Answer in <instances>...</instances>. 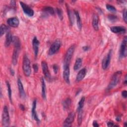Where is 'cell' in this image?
Here are the masks:
<instances>
[{
	"label": "cell",
	"instance_id": "cell-1",
	"mask_svg": "<svg viewBox=\"0 0 127 127\" xmlns=\"http://www.w3.org/2000/svg\"><path fill=\"white\" fill-rule=\"evenodd\" d=\"M122 74L121 71H117L113 74L109 84L107 87V90H110L117 86L121 79Z\"/></svg>",
	"mask_w": 127,
	"mask_h": 127
},
{
	"label": "cell",
	"instance_id": "cell-2",
	"mask_svg": "<svg viewBox=\"0 0 127 127\" xmlns=\"http://www.w3.org/2000/svg\"><path fill=\"white\" fill-rule=\"evenodd\" d=\"M22 69L23 73L26 76H30L31 73L30 61L26 54L24 55L23 58Z\"/></svg>",
	"mask_w": 127,
	"mask_h": 127
},
{
	"label": "cell",
	"instance_id": "cell-3",
	"mask_svg": "<svg viewBox=\"0 0 127 127\" xmlns=\"http://www.w3.org/2000/svg\"><path fill=\"white\" fill-rule=\"evenodd\" d=\"M75 46L74 45L71 46L66 51L64 59L63 66H69V64L75 50Z\"/></svg>",
	"mask_w": 127,
	"mask_h": 127
},
{
	"label": "cell",
	"instance_id": "cell-4",
	"mask_svg": "<svg viewBox=\"0 0 127 127\" xmlns=\"http://www.w3.org/2000/svg\"><path fill=\"white\" fill-rule=\"evenodd\" d=\"M61 45L62 41L60 39H57L55 40L54 42L52 44L49 49L48 55L51 56L57 53L60 50Z\"/></svg>",
	"mask_w": 127,
	"mask_h": 127
},
{
	"label": "cell",
	"instance_id": "cell-5",
	"mask_svg": "<svg viewBox=\"0 0 127 127\" xmlns=\"http://www.w3.org/2000/svg\"><path fill=\"white\" fill-rule=\"evenodd\" d=\"M2 125L3 127H9L10 125V117L8 110L6 106H4L3 108L2 113Z\"/></svg>",
	"mask_w": 127,
	"mask_h": 127
},
{
	"label": "cell",
	"instance_id": "cell-6",
	"mask_svg": "<svg viewBox=\"0 0 127 127\" xmlns=\"http://www.w3.org/2000/svg\"><path fill=\"white\" fill-rule=\"evenodd\" d=\"M127 38L125 36L121 44L120 51H119V56L120 58H125L127 55Z\"/></svg>",
	"mask_w": 127,
	"mask_h": 127
},
{
	"label": "cell",
	"instance_id": "cell-7",
	"mask_svg": "<svg viewBox=\"0 0 127 127\" xmlns=\"http://www.w3.org/2000/svg\"><path fill=\"white\" fill-rule=\"evenodd\" d=\"M41 66H42V69L43 71V73L44 75L45 78L47 81H50L51 79V75L47 64V63L46 61H43L41 62Z\"/></svg>",
	"mask_w": 127,
	"mask_h": 127
},
{
	"label": "cell",
	"instance_id": "cell-8",
	"mask_svg": "<svg viewBox=\"0 0 127 127\" xmlns=\"http://www.w3.org/2000/svg\"><path fill=\"white\" fill-rule=\"evenodd\" d=\"M19 3L22 7L23 12L26 15H27L29 17H32L34 15V10L29 5H28L25 3L21 1H19Z\"/></svg>",
	"mask_w": 127,
	"mask_h": 127
},
{
	"label": "cell",
	"instance_id": "cell-9",
	"mask_svg": "<svg viewBox=\"0 0 127 127\" xmlns=\"http://www.w3.org/2000/svg\"><path fill=\"white\" fill-rule=\"evenodd\" d=\"M112 50H110L107 55L103 59L102 61V67L103 69H106L109 66L112 57Z\"/></svg>",
	"mask_w": 127,
	"mask_h": 127
},
{
	"label": "cell",
	"instance_id": "cell-10",
	"mask_svg": "<svg viewBox=\"0 0 127 127\" xmlns=\"http://www.w3.org/2000/svg\"><path fill=\"white\" fill-rule=\"evenodd\" d=\"M75 118V113L73 112L69 113L64 122L63 126L64 127H70L73 122Z\"/></svg>",
	"mask_w": 127,
	"mask_h": 127
},
{
	"label": "cell",
	"instance_id": "cell-11",
	"mask_svg": "<svg viewBox=\"0 0 127 127\" xmlns=\"http://www.w3.org/2000/svg\"><path fill=\"white\" fill-rule=\"evenodd\" d=\"M21 46H14V50L12 54V63L13 65H15L18 61V58L19 53V51L20 50Z\"/></svg>",
	"mask_w": 127,
	"mask_h": 127
},
{
	"label": "cell",
	"instance_id": "cell-12",
	"mask_svg": "<svg viewBox=\"0 0 127 127\" xmlns=\"http://www.w3.org/2000/svg\"><path fill=\"white\" fill-rule=\"evenodd\" d=\"M63 78L64 80V81L67 84L70 83V79H69V76H70V69H69V66H63Z\"/></svg>",
	"mask_w": 127,
	"mask_h": 127
},
{
	"label": "cell",
	"instance_id": "cell-13",
	"mask_svg": "<svg viewBox=\"0 0 127 127\" xmlns=\"http://www.w3.org/2000/svg\"><path fill=\"white\" fill-rule=\"evenodd\" d=\"M36 106H37V100L36 99H35L32 103V107L31 110V115L32 118L36 121L37 123H39L40 122V119L38 118L37 112H36Z\"/></svg>",
	"mask_w": 127,
	"mask_h": 127
},
{
	"label": "cell",
	"instance_id": "cell-14",
	"mask_svg": "<svg viewBox=\"0 0 127 127\" xmlns=\"http://www.w3.org/2000/svg\"><path fill=\"white\" fill-rule=\"evenodd\" d=\"M110 30L116 34H124L126 32V28L124 26H114L110 27Z\"/></svg>",
	"mask_w": 127,
	"mask_h": 127
},
{
	"label": "cell",
	"instance_id": "cell-15",
	"mask_svg": "<svg viewBox=\"0 0 127 127\" xmlns=\"http://www.w3.org/2000/svg\"><path fill=\"white\" fill-rule=\"evenodd\" d=\"M17 85H18L19 96L21 98L24 99L26 97V94L24 89V87H23L21 80L19 78H18L17 79Z\"/></svg>",
	"mask_w": 127,
	"mask_h": 127
},
{
	"label": "cell",
	"instance_id": "cell-16",
	"mask_svg": "<svg viewBox=\"0 0 127 127\" xmlns=\"http://www.w3.org/2000/svg\"><path fill=\"white\" fill-rule=\"evenodd\" d=\"M39 44H40V42L39 40H38L36 36H35L33 38L32 40V46H33V49L34 51V56L35 58H37L38 54Z\"/></svg>",
	"mask_w": 127,
	"mask_h": 127
},
{
	"label": "cell",
	"instance_id": "cell-17",
	"mask_svg": "<svg viewBox=\"0 0 127 127\" xmlns=\"http://www.w3.org/2000/svg\"><path fill=\"white\" fill-rule=\"evenodd\" d=\"M7 23L8 25L12 27H17L19 24V19L16 17H13L8 18L7 20Z\"/></svg>",
	"mask_w": 127,
	"mask_h": 127
},
{
	"label": "cell",
	"instance_id": "cell-18",
	"mask_svg": "<svg viewBox=\"0 0 127 127\" xmlns=\"http://www.w3.org/2000/svg\"><path fill=\"white\" fill-rule=\"evenodd\" d=\"M99 16L98 14L95 13L93 15L92 17V26L94 28V29L96 31H98L99 30Z\"/></svg>",
	"mask_w": 127,
	"mask_h": 127
},
{
	"label": "cell",
	"instance_id": "cell-19",
	"mask_svg": "<svg viewBox=\"0 0 127 127\" xmlns=\"http://www.w3.org/2000/svg\"><path fill=\"white\" fill-rule=\"evenodd\" d=\"M86 72H87V70L86 68L84 67L81 69L77 74L76 77V81H81L85 77L86 74Z\"/></svg>",
	"mask_w": 127,
	"mask_h": 127
},
{
	"label": "cell",
	"instance_id": "cell-20",
	"mask_svg": "<svg viewBox=\"0 0 127 127\" xmlns=\"http://www.w3.org/2000/svg\"><path fill=\"white\" fill-rule=\"evenodd\" d=\"M13 36H12V35L11 33L9 30L7 32H6V37H5V41L4 43V45L6 47H7L10 46L11 43L13 42Z\"/></svg>",
	"mask_w": 127,
	"mask_h": 127
},
{
	"label": "cell",
	"instance_id": "cell-21",
	"mask_svg": "<svg viewBox=\"0 0 127 127\" xmlns=\"http://www.w3.org/2000/svg\"><path fill=\"white\" fill-rule=\"evenodd\" d=\"M66 5V11H67V13L68 16V19H69V23L70 24V25L72 26L74 22V16H73V14L71 10L70 9L69 5L66 3L65 4Z\"/></svg>",
	"mask_w": 127,
	"mask_h": 127
},
{
	"label": "cell",
	"instance_id": "cell-22",
	"mask_svg": "<svg viewBox=\"0 0 127 127\" xmlns=\"http://www.w3.org/2000/svg\"><path fill=\"white\" fill-rule=\"evenodd\" d=\"M41 88H42V97L44 100L46 99V86L45 84V81L44 77L41 78Z\"/></svg>",
	"mask_w": 127,
	"mask_h": 127
},
{
	"label": "cell",
	"instance_id": "cell-23",
	"mask_svg": "<svg viewBox=\"0 0 127 127\" xmlns=\"http://www.w3.org/2000/svg\"><path fill=\"white\" fill-rule=\"evenodd\" d=\"M74 13L76 17V23H77V26L78 29L80 30L82 28V22H81V17L80 16V15H79L78 11H77L76 10H74Z\"/></svg>",
	"mask_w": 127,
	"mask_h": 127
},
{
	"label": "cell",
	"instance_id": "cell-24",
	"mask_svg": "<svg viewBox=\"0 0 127 127\" xmlns=\"http://www.w3.org/2000/svg\"><path fill=\"white\" fill-rule=\"evenodd\" d=\"M42 10H43V12H44V13H45L46 15L47 14L54 15L55 13V11L53 7L49 6H45L44 7H43Z\"/></svg>",
	"mask_w": 127,
	"mask_h": 127
},
{
	"label": "cell",
	"instance_id": "cell-25",
	"mask_svg": "<svg viewBox=\"0 0 127 127\" xmlns=\"http://www.w3.org/2000/svg\"><path fill=\"white\" fill-rule=\"evenodd\" d=\"M82 59L80 58H77L73 66V69L74 70H78L81 67L82 65Z\"/></svg>",
	"mask_w": 127,
	"mask_h": 127
},
{
	"label": "cell",
	"instance_id": "cell-26",
	"mask_svg": "<svg viewBox=\"0 0 127 127\" xmlns=\"http://www.w3.org/2000/svg\"><path fill=\"white\" fill-rule=\"evenodd\" d=\"M72 103V101L70 98H66L63 102V106L64 109H68L71 106Z\"/></svg>",
	"mask_w": 127,
	"mask_h": 127
},
{
	"label": "cell",
	"instance_id": "cell-27",
	"mask_svg": "<svg viewBox=\"0 0 127 127\" xmlns=\"http://www.w3.org/2000/svg\"><path fill=\"white\" fill-rule=\"evenodd\" d=\"M9 31L8 27L5 24H2L0 27V36L1 37L5 32H7Z\"/></svg>",
	"mask_w": 127,
	"mask_h": 127
},
{
	"label": "cell",
	"instance_id": "cell-28",
	"mask_svg": "<svg viewBox=\"0 0 127 127\" xmlns=\"http://www.w3.org/2000/svg\"><path fill=\"white\" fill-rule=\"evenodd\" d=\"M6 87H7V90L8 97H9V100H10V102L12 103V91H11L10 83L8 81H6Z\"/></svg>",
	"mask_w": 127,
	"mask_h": 127
},
{
	"label": "cell",
	"instance_id": "cell-29",
	"mask_svg": "<svg viewBox=\"0 0 127 127\" xmlns=\"http://www.w3.org/2000/svg\"><path fill=\"white\" fill-rule=\"evenodd\" d=\"M77 123L78 126H80L82 121V110H77Z\"/></svg>",
	"mask_w": 127,
	"mask_h": 127
},
{
	"label": "cell",
	"instance_id": "cell-30",
	"mask_svg": "<svg viewBox=\"0 0 127 127\" xmlns=\"http://www.w3.org/2000/svg\"><path fill=\"white\" fill-rule=\"evenodd\" d=\"M85 100V97L84 96H82V97L81 98V99H80V100H79V101L78 102L77 110H82L83 107L84 105Z\"/></svg>",
	"mask_w": 127,
	"mask_h": 127
},
{
	"label": "cell",
	"instance_id": "cell-31",
	"mask_svg": "<svg viewBox=\"0 0 127 127\" xmlns=\"http://www.w3.org/2000/svg\"><path fill=\"white\" fill-rule=\"evenodd\" d=\"M56 11L60 19L61 20H62L63 19V13L62 10L60 8L57 7L56 8Z\"/></svg>",
	"mask_w": 127,
	"mask_h": 127
},
{
	"label": "cell",
	"instance_id": "cell-32",
	"mask_svg": "<svg viewBox=\"0 0 127 127\" xmlns=\"http://www.w3.org/2000/svg\"><path fill=\"white\" fill-rule=\"evenodd\" d=\"M106 7L107 10H108L109 11L112 12H115L117 11V9L115 6H114L112 5L109 4H107L106 5Z\"/></svg>",
	"mask_w": 127,
	"mask_h": 127
},
{
	"label": "cell",
	"instance_id": "cell-33",
	"mask_svg": "<svg viewBox=\"0 0 127 127\" xmlns=\"http://www.w3.org/2000/svg\"><path fill=\"white\" fill-rule=\"evenodd\" d=\"M108 17V19H109V20H110L111 21H115L118 19L117 16L114 15H112V14L109 15Z\"/></svg>",
	"mask_w": 127,
	"mask_h": 127
},
{
	"label": "cell",
	"instance_id": "cell-34",
	"mask_svg": "<svg viewBox=\"0 0 127 127\" xmlns=\"http://www.w3.org/2000/svg\"><path fill=\"white\" fill-rule=\"evenodd\" d=\"M127 9L126 8H125L123 10V20H124L125 23H127Z\"/></svg>",
	"mask_w": 127,
	"mask_h": 127
},
{
	"label": "cell",
	"instance_id": "cell-35",
	"mask_svg": "<svg viewBox=\"0 0 127 127\" xmlns=\"http://www.w3.org/2000/svg\"><path fill=\"white\" fill-rule=\"evenodd\" d=\"M53 70L55 74H57L58 73V70H59V66L57 64H54L53 65Z\"/></svg>",
	"mask_w": 127,
	"mask_h": 127
},
{
	"label": "cell",
	"instance_id": "cell-36",
	"mask_svg": "<svg viewBox=\"0 0 127 127\" xmlns=\"http://www.w3.org/2000/svg\"><path fill=\"white\" fill-rule=\"evenodd\" d=\"M33 69L34 70V72L36 73L38 72V69H39V67H38V65L37 64H33Z\"/></svg>",
	"mask_w": 127,
	"mask_h": 127
},
{
	"label": "cell",
	"instance_id": "cell-37",
	"mask_svg": "<svg viewBox=\"0 0 127 127\" xmlns=\"http://www.w3.org/2000/svg\"><path fill=\"white\" fill-rule=\"evenodd\" d=\"M108 127H119V125H117L114 124V122L112 121H109L107 124Z\"/></svg>",
	"mask_w": 127,
	"mask_h": 127
},
{
	"label": "cell",
	"instance_id": "cell-38",
	"mask_svg": "<svg viewBox=\"0 0 127 127\" xmlns=\"http://www.w3.org/2000/svg\"><path fill=\"white\" fill-rule=\"evenodd\" d=\"M122 97L124 98H126L127 97V91L126 90H123L122 92Z\"/></svg>",
	"mask_w": 127,
	"mask_h": 127
},
{
	"label": "cell",
	"instance_id": "cell-39",
	"mask_svg": "<svg viewBox=\"0 0 127 127\" xmlns=\"http://www.w3.org/2000/svg\"><path fill=\"white\" fill-rule=\"evenodd\" d=\"M89 49H90V47H89V46H83V47H82L83 50L84 51H85V52L88 51V50H89Z\"/></svg>",
	"mask_w": 127,
	"mask_h": 127
},
{
	"label": "cell",
	"instance_id": "cell-40",
	"mask_svg": "<svg viewBox=\"0 0 127 127\" xmlns=\"http://www.w3.org/2000/svg\"><path fill=\"white\" fill-rule=\"evenodd\" d=\"M93 126L94 127H99V125L98 124L96 121H94L93 122Z\"/></svg>",
	"mask_w": 127,
	"mask_h": 127
},
{
	"label": "cell",
	"instance_id": "cell-41",
	"mask_svg": "<svg viewBox=\"0 0 127 127\" xmlns=\"http://www.w3.org/2000/svg\"><path fill=\"white\" fill-rule=\"evenodd\" d=\"M10 4L12 6H16V1L15 0H11L10 1Z\"/></svg>",
	"mask_w": 127,
	"mask_h": 127
},
{
	"label": "cell",
	"instance_id": "cell-42",
	"mask_svg": "<svg viewBox=\"0 0 127 127\" xmlns=\"http://www.w3.org/2000/svg\"><path fill=\"white\" fill-rule=\"evenodd\" d=\"M19 108H20V109L22 111H24L25 110V107H24V106L23 105H22V104H20V105H19Z\"/></svg>",
	"mask_w": 127,
	"mask_h": 127
},
{
	"label": "cell",
	"instance_id": "cell-43",
	"mask_svg": "<svg viewBox=\"0 0 127 127\" xmlns=\"http://www.w3.org/2000/svg\"><path fill=\"white\" fill-rule=\"evenodd\" d=\"M9 71H10V74L12 75H14V73H15V72H14V70L12 69V68H10V69H9Z\"/></svg>",
	"mask_w": 127,
	"mask_h": 127
},
{
	"label": "cell",
	"instance_id": "cell-44",
	"mask_svg": "<svg viewBox=\"0 0 127 127\" xmlns=\"http://www.w3.org/2000/svg\"><path fill=\"white\" fill-rule=\"evenodd\" d=\"M116 121L117 122H120L121 121V117L119 116H118L116 117Z\"/></svg>",
	"mask_w": 127,
	"mask_h": 127
},
{
	"label": "cell",
	"instance_id": "cell-45",
	"mask_svg": "<svg viewBox=\"0 0 127 127\" xmlns=\"http://www.w3.org/2000/svg\"><path fill=\"white\" fill-rule=\"evenodd\" d=\"M124 84H125V85H127V75H126V76H125V81H124Z\"/></svg>",
	"mask_w": 127,
	"mask_h": 127
},
{
	"label": "cell",
	"instance_id": "cell-46",
	"mask_svg": "<svg viewBox=\"0 0 127 127\" xmlns=\"http://www.w3.org/2000/svg\"><path fill=\"white\" fill-rule=\"evenodd\" d=\"M124 126H125V127H127V122H125V123H124Z\"/></svg>",
	"mask_w": 127,
	"mask_h": 127
}]
</instances>
